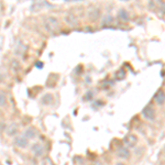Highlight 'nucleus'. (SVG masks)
I'll return each mask as SVG.
<instances>
[{"instance_id": "f257e3e1", "label": "nucleus", "mask_w": 165, "mask_h": 165, "mask_svg": "<svg viewBox=\"0 0 165 165\" xmlns=\"http://www.w3.org/2000/svg\"><path fill=\"white\" fill-rule=\"evenodd\" d=\"M123 141H124V144H126V146L132 148V146H134V145L137 144V138L134 137L133 134H128V135L123 139Z\"/></svg>"}, {"instance_id": "f03ea898", "label": "nucleus", "mask_w": 165, "mask_h": 165, "mask_svg": "<svg viewBox=\"0 0 165 165\" xmlns=\"http://www.w3.org/2000/svg\"><path fill=\"white\" fill-rule=\"evenodd\" d=\"M142 113H143V116L146 118V119H150V120H153L154 116H155V112H154V110L152 109V107H150V106L145 107V108L143 109Z\"/></svg>"}, {"instance_id": "7ed1b4c3", "label": "nucleus", "mask_w": 165, "mask_h": 165, "mask_svg": "<svg viewBox=\"0 0 165 165\" xmlns=\"http://www.w3.org/2000/svg\"><path fill=\"white\" fill-rule=\"evenodd\" d=\"M28 142H29V140L24 137H19L16 139V144L19 148H25L28 145Z\"/></svg>"}, {"instance_id": "20e7f679", "label": "nucleus", "mask_w": 165, "mask_h": 165, "mask_svg": "<svg viewBox=\"0 0 165 165\" xmlns=\"http://www.w3.org/2000/svg\"><path fill=\"white\" fill-rule=\"evenodd\" d=\"M117 155L119 157H122V159H128L130 156V152L128 151V148H119V151L117 152Z\"/></svg>"}, {"instance_id": "39448f33", "label": "nucleus", "mask_w": 165, "mask_h": 165, "mask_svg": "<svg viewBox=\"0 0 165 165\" xmlns=\"http://www.w3.org/2000/svg\"><path fill=\"white\" fill-rule=\"evenodd\" d=\"M32 151L34 152L35 155H38V156H41L42 154H43V146L42 145H40V144H34L32 148Z\"/></svg>"}, {"instance_id": "423d86ee", "label": "nucleus", "mask_w": 165, "mask_h": 165, "mask_svg": "<svg viewBox=\"0 0 165 165\" xmlns=\"http://www.w3.org/2000/svg\"><path fill=\"white\" fill-rule=\"evenodd\" d=\"M36 135V131L33 129V128H30V129H28L25 133H24V138H27V139H32Z\"/></svg>"}, {"instance_id": "0eeeda50", "label": "nucleus", "mask_w": 165, "mask_h": 165, "mask_svg": "<svg viewBox=\"0 0 165 165\" xmlns=\"http://www.w3.org/2000/svg\"><path fill=\"white\" fill-rule=\"evenodd\" d=\"M156 101H157V104H163V102H164V94H163V91H159V94L156 95Z\"/></svg>"}, {"instance_id": "6e6552de", "label": "nucleus", "mask_w": 165, "mask_h": 165, "mask_svg": "<svg viewBox=\"0 0 165 165\" xmlns=\"http://www.w3.org/2000/svg\"><path fill=\"white\" fill-rule=\"evenodd\" d=\"M16 124H11V126L9 128V131H8V134L9 135H13V134H16Z\"/></svg>"}, {"instance_id": "1a4fd4ad", "label": "nucleus", "mask_w": 165, "mask_h": 165, "mask_svg": "<svg viewBox=\"0 0 165 165\" xmlns=\"http://www.w3.org/2000/svg\"><path fill=\"white\" fill-rule=\"evenodd\" d=\"M119 16L122 18V20H128V13H126L124 10H121L119 12Z\"/></svg>"}, {"instance_id": "9d476101", "label": "nucleus", "mask_w": 165, "mask_h": 165, "mask_svg": "<svg viewBox=\"0 0 165 165\" xmlns=\"http://www.w3.org/2000/svg\"><path fill=\"white\" fill-rule=\"evenodd\" d=\"M6 104V97H5V95L0 91V104L2 106V104Z\"/></svg>"}, {"instance_id": "9b49d317", "label": "nucleus", "mask_w": 165, "mask_h": 165, "mask_svg": "<svg viewBox=\"0 0 165 165\" xmlns=\"http://www.w3.org/2000/svg\"><path fill=\"white\" fill-rule=\"evenodd\" d=\"M42 64H38V63H36V67H38V68H42Z\"/></svg>"}, {"instance_id": "f8f14e48", "label": "nucleus", "mask_w": 165, "mask_h": 165, "mask_svg": "<svg viewBox=\"0 0 165 165\" xmlns=\"http://www.w3.org/2000/svg\"><path fill=\"white\" fill-rule=\"evenodd\" d=\"M117 165H124L123 163H117Z\"/></svg>"}]
</instances>
